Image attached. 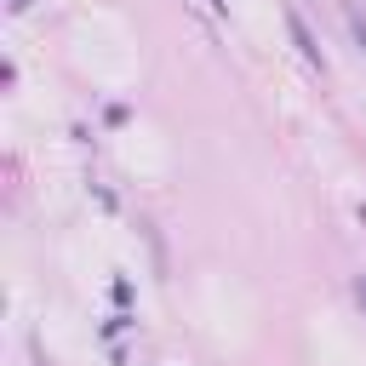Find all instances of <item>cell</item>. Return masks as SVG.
Returning a JSON list of instances; mask_svg holds the SVG:
<instances>
[{
  "mask_svg": "<svg viewBox=\"0 0 366 366\" xmlns=\"http://www.w3.org/2000/svg\"><path fill=\"white\" fill-rule=\"evenodd\" d=\"M286 23H292V34H297V46H303V57H309V63H320V46H315V40L303 34V23H297V11H292Z\"/></svg>",
  "mask_w": 366,
  "mask_h": 366,
  "instance_id": "cell-1",
  "label": "cell"
}]
</instances>
